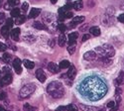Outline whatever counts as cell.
<instances>
[{
    "label": "cell",
    "instance_id": "cell-1",
    "mask_svg": "<svg viewBox=\"0 0 124 111\" xmlns=\"http://www.w3.org/2000/svg\"><path fill=\"white\" fill-rule=\"evenodd\" d=\"M79 91L90 101H96L106 94L107 86L100 78L96 76H89L80 83Z\"/></svg>",
    "mask_w": 124,
    "mask_h": 111
},
{
    "label": "cell",
    "instance_id": "cell-2",
    "mask_svg": "<svg viewBox=\"0 0 124 111\" xmlns=\"http://www.w3.org/2000/svg\"><path fill=\"white\" fill-rule=\"evenodd\" d=\"M47 92L54 98H61L65 94L63 83H61L59 81H52L47 86Z\"/></svg>",
    "mask_w": 124,
    "mask_h": 111
},
{
    "label": "cell",
    "instance_id": "cell-3",
    "mask_svg": "<svg viewBox=\"0 0 124 111\" xmlns=\"http://www.w3.org/2000/svg\"><path fill=\"white\" fill-rule=\"evenodd\" d=\"M96 51L99 53V57H104V58H109V59L111 57H113L115 54V51H114V49H113V47L108 44H105L102 47L96 48Z\"/></svg>",
    "mask_w": 124,
    "mask_h": 111
},
{
    "label": "cell",
    "instance_id": "cell-4",
    "mask_svg": "<svg viewBox=\"0 0 124 111\" xmlns=\"http://www.w3.org/2000/svg\"><path fill=\"white\" fill-rule=\"evenodd\" d=\"M35 84L34 83H27L25 84L19 91V95L21 98H27L29 97L31 94H32L35 91Z\"/></svg>",
    "mask_w": 124,
    "mask_h": 111
},
{
    "label": "cell",
    "instance_id": "cell-5",
    "mask_svg": "<svg viewBox=\"0 0 124 111\" xmlns=\"http://www.w3.org/2000/svg\"><path fill=\"white\" fill-rule=\"evenodd\" d=\"M21 59H15L14 60H13V67H14V69H15V73L16 74H20L22 73V67H21Z\"/></svg>",
    "mask_w": 124,
    "mask_h": 111
},
{
    "label": "cell",
    "instance_id": "cell-6",
    "mask_svg": "<svg viewBox=\"0 0 124 111\" xmlns=\"http://www.w3.org/2000/svg\"><path fill=\"white\" fill-rule=\"evenodd\" d=\"M36 77L40 80L41 82H45V80L47 78V76H46V74L44 73V70L41 69V68H39V69L36 70Z\"/></svg>",
    "mask_w": 124,
    "mask_h": 111
},
{
    "label": "cell",
    "instance_id": "cell-7",
    "mask_svg": "<svg viewBox=\"0 0 124 111\" xmlns=\"http://www.w3.org/2000/svg\"><path fill=\"white\" fill-rule=\"evenodd\" d=\"M76 74H77V68L75 67V66L70 65V67H69V70H68V74H67V75L69 76V78H70V80H73V79L75 78Z\"/></svg>",
    "mask_w": 124,
    "mask_h": 111
},
{
    "label": "cell",
    "instance_id": "cell-8",
    "mask_svg": "<svg viewBox=\"0 0 124 111\" xmlns=\"http://www.w3.org/2000/svg\"><path fill=\"white\" fill-rule=\"evenodd\" d=\"M12 82V75L11 74H6L4 77H2V79L0 80V85H8Z\"/></svg>",
    "mask_w": 124,
    "mask_h": 111
},
{
    "label": "cell",
    "instance_id": "cell-9",
    "mask_svg": "<svg viewBox=\"0 0 124 111\" xmlns=\"http://www.w3.org/2000/svg\"><path fill=\"white\" fill-rule=\"evenodd\" d=\"M97 55L95 52L93 51H89V52H86L85 55H84V59H86V60H94L96 59Z\"/></svg>",
    "mask_w": 124,
    "mask_h": 111
},
{
    "label": "cell",
    "instance_id": "cell-10",
    "mask_svg": "<svg viewBox=\"0 0 124 111\" xmlns=\"http://www.w3.org/2000/svg\"><path fill=\"white\" fill-rule=\"evenodd\" d=\"M48 69L50 70L51 73H53V74H58L60 72V67L59 65H56L55 63H49L48 65Z\"/></svg>",
    "mask_w": 124,
    "mask_h": 111
},
{
    "label": "cell",
    "instance_id": "cell-11",
    "mask_svg": "<svg viewBox=\"0 0 124 111\" xmlns=\"http://www.w3.org/2000/svg\"><path fill=\"white\" fill-rule=\"evenodd\" d=\"M10 36H11V38H12L13 41L18 42V41H19V36H20V29H19V28L13 29L12 31H11V33H10Z\"/></svg>",
    "mask_w": 124,
    "mask_h": 111
},
{
    "label": "cell",
    "instance_id": "cell-12",
    "mask_svg": "<svg viewBox=\"0 0 124 111\" xmlns=\"http://www.w3.org/2000/svg\"><path fill=\"white\" fill-rule=\"evenodd\" d=\"M78 37V32L70 33V34L69 35V41H68V42H69L70 46V45H75V44H76V41H77Z\"/></svg>",
    "mask_w": 124,
    "mask_h": 111
},
{
    "label": "cell",
    "instance_id": "cell-13",
    "mask_svg": "<svg viewBox=\"0 0 124 111\" xmlns=\"http://www.w3.org/2000/svg\"><path fill=\"white\" fill-rule=\"evenodd\" d=\"M114 84H115L116 86L121 85V84H124V72H120V73H119L118 77L114 80Z\"/></svg>",
    "mask_w": 124,
    "mask_h": 111
},
{
    "label": "cell",
    "instance_id": "cell-14",
    "mask_svg": "<svg viewBox=\"0 0 124 111\" xmlns=\"http://www.w3.org/2000/svg\"><path fill=\"white\" fill-rule=\"evenodd\" d=\"M40 13H41V9L32 8V9H31V11H30V13H29V18L30 19H34V18L38 17Z\"/></svg>",
    "mask_w": 124,
    "mask_h": 111
},
{
    "label": "cell",
    "instance_id": "cell-15",
    "mask_svg": "<svg viewBox=\"0 0 124 111\" xmlns=\"http://www.w3.org/2000/svg\"><path fill=\"white\" fill-rule=\"evenodd\" d=\"M10 33H11V32H10V28H8L6 25L1 28V34H2V36H3L5 39H8V38H9Z\"/></svg>",
    "mask_w": 124,
    "mask_h": 111
},
{
    "label": "cell",
    "instance_id": "cell-16",
    "mask_svg": "<svg viewBox=\"0 0 124 111\" xmlns=\"http://www.w3.org/2000/svg\"><path fill=\"white\" fill-rule=\"evenodd\" d=\"M89 32L92 36H94V37H98L100 35V29L96 26H93V27H91L89 29Z\"/></svg>",
    "mask_w": 124,
    "mask_h": 111
},
{
    "label": "cell",
    "instance_id": "cell-17",
    "mask_svg": "<svg viewBox=\"0 0 124 111\" xmlns=\"http://www.w3.org/2000/svg\"><path fill=\"white\" fill-rule=\"evenodd\" d=\"M66 42H67L66 35H65L64 33H62V34L59 36V41H58L59 46H60V47H64V46H65V44H66Z\"/></svg>",
    "mask_w": 124,
    "mask_h": 111
},
{
    "label": "cell",
    "instance_id": "cell-18",
    "mask_svg": "<svg viewBox=\"0 0 124 111\" xmlns=\"http://www.w3.org/2000/svg\"><path fill=\"white\" fill-rule=\"evenodd\" d=\"M78 107H79L82 111H93V110H98L97 108L91 107V106H87V105H85V104H78Z\"/></svg>",
    "mask_w": 124,
    "mask_h": 111
},
{
    "label": "cell",
    "instance_id": "cell-19",
    "mask_svg": "<svg viewBox=\"0 0 124 111\" xmlns=\"http://www.w3.org/2000/svg\"><path fill=\"white\" fill-rule=\"evenodd\" d=\"M23 65H24L27 68H29V69H32V68H34V67H35V64H34L33 62H31V60H29V59H24V60H23Z\"/></svg>",
    "mask_w": 124,
    "mask_h": 111
},
{
    "label": "cell",
    "instance_id": "cell-20",
    "mask_svg": "<svg viewBox=\"0 0 124 111\" xmlns=\"http://www.w3.org/2000/svg\"><path fill=\"white\" fill-rule=\"evenodd\" d=\"M84 7V2L81 1V0H78V1H76L74 3V8L77 10V11H80Z\"/></svg>",
    "mask_w": 124,
    "mask_h": 111
},
{
    "label": "cell",
    "instance_id": "cell-21",
    "mask_svg": "<svg viewBox=\"0 0 124 111\" xmlns=\"http://www.w3.org/2000/svg\"><path fill=\"white\" fill-rule=\"evenodd\" d=\"M70 65H71V64H70L69 60L65 59V60H62V62L60 63L59 67H60V68H63V69H64V68H68V67H70Z\"/></svg>",
    "mask_w": 124,
    "mask_h": 111
},
{
    "label": "cell",
    "instance_id": "cell-22",
    "mask_svg": "<svg viewBox=\"0 0 124 111\" xmlns=\"http://www.w3.org/2000/svg\"><path fill=\"white\" fill-rule=\"evenodd\" d=\"M11 17H13V18H18L19 16H20V9H18V8H14V9H12L11 10Z\"/></svg>",
    "mask_w": 124,
    "mask_h": 111
},
{
    "label": "cell",
    "instance_id": "cell-23",
    "mask_svg": "<svg viewBox=\"0 0 124 111\" xmlns=\"http://www.w3.org/2000/svg\"><path fill=\"white\" fill-rule=\"evenodd\" d=\"M84 21H85V17H84V16H78V17H75L71 22H74V23H76L77 25H78L79 23H82Z\"/></svg>",
    "mask_w": 124,
    "mask_h": 111
},
{
    "label": "cell",
    "instance_id": "cell-24",
    "mask_svg": "<svg viewBox=\"0 0 124 111\" xmlns=\"http://www.w3.org/2000/svg\"><path fill=\"white\" fill-rule=\"evenodd\" d=\"M33 26H34V28H36V29H39V30H47V27L45 26V25H43L41 22H35L34 24H33Z\"/></svg>",
    "mask_w": 124,
    "mask_h": 111
},
{
    "label": "cell",
    "instance_id": "cell-25",
    "mask_svg": "<svg viewBox=\"0 0 124 111\" xmlns=\"http://www.w3.org/2000/svg\"><path fill=\"white\" fill-rule=\"evenodd\" d=\"M23 109H24V111H36V108L31 104H24Z\"/></svg>",
    "mask_w": 124,
    "mask_h": 111
},
{
    "label": "cell",
    "instance_id": "cell-26",
    "mask_svg": "<svg viewBox=\"0 0 124 111\" xmlns=\"http://www.w3.org/2000/svg\"><path fill=\"white\" fill-rule=\"evenodd\" d=\"M23 22H25V16H24V15H23V16L20 15L18 18L15 19V23H16V24H22Z\"/></svg>",
    "mask_w": 124,
    "mask_h": 111
},
{
    "label": "cell",
    "instance_id": "cell-27",
    "mask_svg": "<svg viewBox=\"0 0 124 111\" xmlns=\"http://www.w3.org/2000/svg\"><path fill=\"white\" fill-rule=\"evenodd\" d=\"M3 60L5 63H10V60H11V55L10 54H8V53H5L4 55H3Z\"/></svg>",
    "mask_w": 124,
    "mask_h": 111
},
{
    "label": "cell",
    "instance_id": "cell-28",
    "mask_svg": "<svg viewBox=\"0 0 124 111\" xmlns=\"http://www.w3.org/2000/svg\"><path fill=\"white\" fill-rule=\"evenodd\" d=\"M76 44L75 45H70V46H69L68 47V52H69V54H70V55H73L75 52H76Z\"/></svg>",
    "mask_w": 124,
    "mask_h": 111
},
{
    "label": "cell",
    "instance_id": "cell-29",
    "mask_svg": "<svg viewBox=\"0 0 124 111\" xmlns=\"http://www.w3.org/2000/svg\"><path fill=\"white\" fill-rule=\"evenodd\" d=\"M66 107H67V110L68 111H78V107L75 104H69Z\"/></svg>",
    "mask_w": 124,
    "mask_h": 111
},
{
    "label": "cell",
    "instance_id": "cell-30",
    "mask_svg": "<svg viewBox=\"0 0 124 111\" xmlns=\"http://www.w3.org/2000/svg\"><path fill=\"white\" fill-rule=\"evenodd\" d=\"M114 13H115V10L113 9V7H108L107 8V15L109 17H112L113 15H114Z\"/></svg>",
    "mask_w": 124,
    "mask_h": 111
},
{
    "label": "cell",
    "instance_id": "cell-31",
    "mask_svg": "<svg viewBox=\"0 0 124 111\" xmlns=\"http://www.w3.org/2000/svg\"><path fill=\"white\" fill-rule=\"evenodd\" d=\"M58 28H59V30H60L62 33H64L66 30H67V26H66L65 24H63V23H60V24L58 25Z\"/></svg>",
    "mask_w": 124,
    "mask_h": 111
},
{
    "label": "cell",
    "instance_id": "cell-32",
    "mask_svg": "<svg viewBox=\"0 0 124 111\" xmlns=\"http://www.w3.org/2000/svg\"><path fill=\"white\" fill-rule=\"evenodd\" d=\"M6 21V17H5V14L0 12V25L4 24V22Z\"/></svg>",
    "mask_w": 124,
    "mask_h": 111
},
{
    "label": "cell",
    "instance_id": "cell-33",
    "mask_svg": "<svg viewBox=\"0 0 124 111\" xmlns=\"http://www.w3.org/2000/svg\"><path fill=\"white\" fill-rule=\"evenodd\" d=\"M8 3L11 6H17L20 3V0H8Z\"/></svg>",
    "mask_w": 124,
    "mask_h": 111
},
{
    "label": "cell",
    "instance_id": "cell-34",
    "mask_svg": "<svg viewBox=\"0 0 124 111\" xmlns=\"http://www.w3.org/2000/svg\"><path fill=\"white\" fill-rule=\"evenodd\" d=\"M6 26H7L8 28H11V27L13 26V19H11V18L7 19V21H6Z\"/></svg>",
    "mask_w": 124,
    "mask_h": 111
},
{
    "label": "cell",
    "instance_id": "cell-35",
    "mask_svg": "<svg viewBox=\"0 0 124 111\" xmlns=\"http://www.w3.org/2000/svg\"><path fill=\"white\" fill-rule=\"evenodd\" d=\"M28 7H29L28 3H27V2H25V3H23V4H22V8H21V9L23 10V12H27Z\"/></svg>",
    "mask_w": 124,
    "mask_h": 111
},
{
    "label": "cell",
    "instance_id": "cell-36",
    "mask_svg": "<svg viewBox=\"0 0 124 111\" xmlns=\"http://www.w3.org/2000/svg\"><path fill=\"white\" fill-rule=\"evenodd\" d=\"M70 17H73V13H71L70 11H67L64 15V18L65 19H68V18H70Z\"/></svg>",
    "mask_w": 124,
    "mask_h": 111
},
{
    "label": "cell",
    "instance_id": "cell-37",
    "mask_svg": "<svg viewBox=\"0 0 124 111\" xmlns=\"http://www.w3.org/2000/svg\"><path fill=\"white\" fill-rule=\"evenodd\" d=\"M6 49H7V46H6L5 44H3V43L0 42V52H4Z\"/></svg>",
    "mask_w": 124,
    "mask_h": 111
},
{
    "label": "cell",
    "instance_id": "cell-38",
    "mask_svg": "<svg viewBox=\"0 0 124 111\" xmlns=\"http://www.w3.org/2000/svg\"><path fill=\"white\" fill-rule=\"evenodd\" d=\"M3 72H5L6 74H10V73H11V69H10V67H9L8 66L3 67Z\"/></svg>",
    "mask_w": 124,
    "mask_h": 111
},
{
    "label": "cell",
    "instance_id": "cell-39",
    "mask_svg": "<svg viewBox=\"0 0 124 111\" xmlns=\"http://www.w3.org/2000/svg\"><path fill=\"white\" fill-rule=\"evenodd\" d=\"M71 7H74V5L73 4H71L70 2H67V4H66V6H65V8L68 10V11H70V10L69 9H70Z\"/></svg>",
    "mask_w": 124,
    "mask_h": 111
},
{
    "label": "cell",
    "instance_id": "cell-40",
    "mask_svg": "<svg viewBox=\"0 0 124 111\" xmlns=\"http://www.w3.org/2000/svg\"><path fill=\"white\" fill-rule=\"evenodd\" d=\"M118 21L121 23H124V14H120L118 16Z\"/></svg>",
    "mask_w": 124,
    "mask_h": 111
},
{
    "label": "cell",
    "instance_id": "cell-41",
    "mask_svg": "<svg viewBox=\"0 0 124 111\" xmlns=\"http://www.w3.org/2000/svg\"><path fill=\"white\" fill-rule=\"evenodd\" d=\"M89 38H90V35H88V34L84 35V37H82V42H85L86 40H88Z\"/></svg>",
    "mask_w": 124,
    "mask_h": 111
},
{
    "label": "cell",
    "instance_id": "cell-42",
    "mask_svg": "<svg viewBox=\"0 0 124 111\" xmlns=\"http://www.w3.org/2000/svg\"><path fill=\"white\" fill-rule=\"evenodd\" d=\"M66 110H67V107L66 106H60L57 109V111H66Z\"/></svg>",
    "mask_w": 124,
    "mask_h": 111
},
{
    "label": "cell",
    "instance_id": "cell-43",
    "mask_svg": "<svg viewBox=\"0 0 124 111\" xmlns=\"http://www.w3.org/2000/svg\"><path fill=\"white\" fill-rule=\"evenodd\" d=\"M87 28H88V25H87V24H85V25H84L82 27H80V28H79V30H80V31H85V29H87Z\"/></svg>",
    "mask_w": 124,
    "mask_h": 111
},
{
    "label": "cell",
    "instance_id": "cell-44",
    "mask_svg": "<svg viewBox=\"0 0 124 111\" xmlns=\"http://www.w3.org/2000/svg\"><path fill=\"white\" fill-rule=\"evenodd\" d=\"M4 8H5V10H10V8H11V5H10L9 3H6L4 5Z\"/></svg>",
    "mask_w": 124,
    "mask_h": 111
},
{
    "label": "cell",
    "instance_id": "cell-45",
    "mask_svg": "<svg viewBox=\"0 0 124 111\" xmlns=\"http://www.w3.org/2000/svg\"><path fill=\"white\" fill-rule=\"evenodd\" d=\"M6 96V94L4 92H0V99H4Z\"/></svg>",
    "mask_w": 124,
    "mask_h": 111
},
{
    "label": "cell",
    "instance_id": "cell-46",
    "mask_svg": "<svg viewBox=\"0 0 124 111\" xmlns=\"http://www.w3.org/2000/svg\"><path fill=\"white\" fill-rule=\"evenodd\" d=\"M88 6H89V7L94 6V3H92V0H88Z\"/></svg>",
    "mask_w": 124,
    "mask_h": 111
},
{
    "label": "cell",
    "instance_id": "cell-47",
    "mask_svg": "<svg viewBox=\"0 0 124 111\" xmlns=\"http://www.w3.org/2000/svg\"><path fill=\"white\" fill-rule=\"evenodd\" d=\"M120 9L121 10H124V0H123V1L121 2V4H120Z\"/></svg>",
    "mask_w": 124,
    "mask_h": 111
},
{
    "label": "cell",
    "instance_id": "cell-48",
    "mask_svg": "<svg viewBox=\"0 0 124 111\" xmlns=\"http://www.w3.org/2000/svg\"><path fill=\"white\" fill-rule=\"evenodd\" d=\"M49 44H50V46H51V47H54V40H50Z\"/></svg>",
    "mask_w": 124,
    "mask_h": 111
},
{
    "label": "cell",
    "instance_id": "cell-49",
    "mask_svg": "<svg viewBox=\"0 0 124 111\" xmlns=\"http://www.w3.org/2000/svg\"><path fill=\"white\" fill-rule=\"evenodd\" d=\"M57 1H58V0H51V2L53 3V4H56V3H57Z\"/></svg>",
    "mask_w": 124,
    "mask_h": 111
},
{
    "label": "cell",
    "instance_id": "cell-50",
    "mask_svg": "<svg viewBox=\"0 0 124 111\" xmlns=\"http://www.w3.org/2000/svg\"><path fill=\"white\" fill-rule=\"evenodd\" d=\"M0 111H4V110H3V108H2L1 106H0Z\"/></svg>",
    "mask_w": 124,
    "mask_h": 111
},
{
    "label": "cell",
    "instance_id": "cell-51",
    "mask_svg": "<svg viewBox=\"0 0 124 111\" xmlns=\"http://www.w3.org/2000/svg\"><path fill=\"white\" fill-rule=\"evenodd\" d=\"M110 111H121V110H118V109H117V110H110Z\"/></svg>",
    "mask_w": 124,
    "mask_h": 111
},
{
    "label": "cell",
    "instance_id": "cell-52",
    "mask_svg": "<svg viewBox=\"0 0 124 111\" xmlns=\"http://www.w3.org/2000/svg\"><path fill=\"white\" fill-rule=\"evenodd\" d=\"M2 4V0H0V5H1Z\"/></svg>",
    "mask_w": 124,
    "mask_h": 111
},
{
    "label": "cell",
    "instance_id": "cell-53",
    "mask_svg": "<svg viewBox=\"0 0 124 111\" xmlns=\"http://www.w3.org/2000/svg\"><path fill=\"white\" fill-rule=\"evenodd\" d=\"M1 74H2V72H1V70H0V76H1Z\"/></svg>",
    "mask_w": 124,
    "mask_h": 111
}]
</instances>
